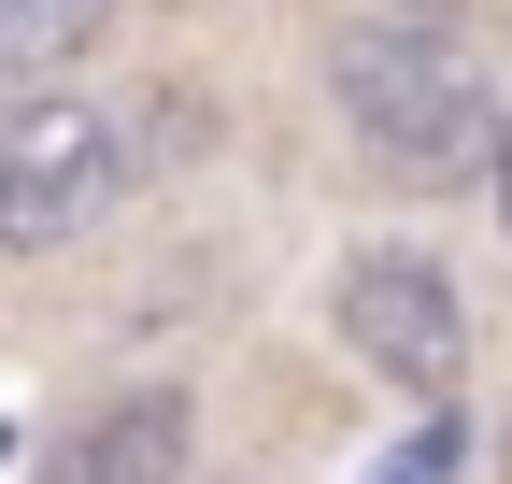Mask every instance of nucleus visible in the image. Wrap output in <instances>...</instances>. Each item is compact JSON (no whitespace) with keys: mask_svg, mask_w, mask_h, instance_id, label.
<instances>
[{"mask_svg":"<svg viewBox=\"0 0 512 484\" xmlns=\"http://www.w3.org/2000/svg\"><path fill=\"white\" fill-rule=\"evenodd\" d=\"M456 470H470V428H456V413H427V428L384 442V470H370V484H456Z\"/></svg>","mask_w":512,"mask_h":484,"instance_id":"423d86ee","label":"nucleus"},{"mask_svg":"<svg viewBox=\"0 0 512 484\" xmlns=\"http://www.w3.org/2000/svg\"><path fill=\"white\" fill-rule=\"evenodd\" d=\"M114 29V0H0V72H72Z\"/></svg>","mask_w":512,"mask_h":484,"instance_id":"39448f33","label":"nucleus"},{"mask_svg":"<svg viewBox=\"0 0 512 484\" xmlns=\"http://www.w3.org/2000/svg\"><path fill=\"white\" fill-rule=\"evenodd\" d=\"M342 129L399 171V186H441V171H484L498 129V57L470 29V0H370V15L328 43Z\"/></svg>","mask_w":512,"mask_h":484,"instance_id":"f257e3e1","label":"nucleus"},{"mask_svg":"<svg viewBox=\"0 0 512 484\" xmlns=\"http://www.w3.org/2000/svg\"><path fill=\"white\" fill-rule=\"evenodd\" d=\"M342 342L370 356L384 385H413V399H456V371H470L456 271H441V257H413V242H356V257H342Z\"/></svg>","mask_w":512,"mask_h":484,"instance_id":"7ed1b4c3","label":"nucleus"},{"mask_svg":"<svg viewBox=\"0 0 512 484\" xmlns=\"http://www.w3.org/2000/svg\"><path fill=\"white\" fill-rule=\"evenodd\" d=\"M484 200H498V228H512V114L484 129Z\"/></svg>","mask_w":512,"mask_h":484,"instance_id":"0eeeda50","label":"nucleus"},{"mask_svg":"<svg viewBox=\"0 0 512 484\" xmlns=\"http://www.w3.org/2000/svg\"><path fill=\"white\" fill-rule=\"evenodd\" d=\"M185 442H200V399L185 385H128V399L72 413L29 484H185Z\"/></svg>","mask_w":512,"mask_h":484,"instance_id":"20e7f679","label":"nucleus"},{"mask_svg":"<svg viewBox=\"0 0 512 484\" xmlns=\"http://www.w3.org/2000/svg\"><path fill=\"white\" fill-rule=\"evenodd\" d=\"M128 200V129L100 100H15L0 114V242L15 257H57V242H86L100 214Z\"/></svg>","mask_w":512,"mask_h":484,"instance_id":"f03ea898","label":"nucleus"}]
</instances>
